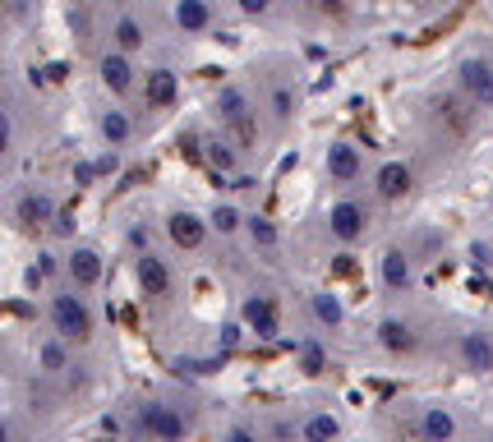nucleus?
Listing matches in <instances>:
<instances>
[{
	"label": "nucleus",
	"mask_w": 493,
	"mask_h": 442,
	"mask_svg": "<svg viewBox=\"0 0 493 442\" xmlns=\"http://www.w3.org/2000/svg\"><path fill=\"white\" fill-rule=\"evenodd\" d=\"M51 323L65 341H88L93 337V314L79 295H51Z\"/></svg>",
	"instance_id": "nucleus-1"
},
{
	"label": "nucleus",
	"mask_w": 493,
	"mask_h": 442,
	"mask_svg": "<svg viewBox=\"0 0 493 442\" xmlns=\"http://www.w3.org/2000/svg\"><path fill=\"white\" fill-rule=\"evenodd\" d=\"M138 428H144L153 442H180L185 437V415L176 406H162V401H148V406H138Z\"/></svg>",
	"instance_id": "nucleus-2"
},
{
	"label": "nucleus",
	"mask_w": 493,
	"mask_h": 442,
	"mask_svg": "<svg viewBox=\"0 0 493 442\" xmlns=\"http://www.w3.org/2000/svg\"><path fill=\"white\" fill-rule=\"evenodd\" d=\"M461 88L479 102V106H493V65L488 60H461Z\"/></svg>",
	"instance_id": "nucleus-3"
},
{
	"label": "nucleus",
	"mask_w": 493,
	"mask_h": 442,
	"mask_svg": "<svg viewBox=\"0 0 493 442\" xmlns=\"http://www.w3.org/2000/svg\"><path fill=\"white\" fill-rule=\"evenodd\" d=\"M240 314H245V323L258 337H277V300H272V295H249Z\"/></svg>",
	"instance_id": "nucleus-4"
},
{
	"label": "nucleus",
	"mask_w": 493,
	"mask_h": 442,
	"mask_svg": "<svg viewBox=\"0 0 493 442\" xmlns=\"http://www.w3.org/2000/svg\"><path fill=\"white\" fill-rule=\"evenodd\" d=\"M166 231H171V240H176L180 249H198L203 236H207V221L194 216V212H176V216L166 221Z\"/></svg>",
	"instance_id": "nucleus-5"
},
{
	"label": "nucleus",
	"mask_w": 493,
	"mask_h": 442,
	"mask_svg": "<svg viewBox=\"0 0 493 442\" xmlns=\"http://www.w3.org/2000/svg\"><path fill=\"white\" fill-rule=\"evenodd\" d=\"M332 236L337 240H360L365 236V207L360 203H337L332 207Z\"/></svg>",
	"instance_id": "nucleus-6"
},
{
	"label": "nucleus",
	"mask_w": 493,
	"mask_h": 442,
	"mask_svg": "<svg viewBox=\"0 0 493 442\" xmlns=\"http://www.w3.org/2000/svg\"><path fill=\"white\" fill-rule=\"evenodd\" d=\"M15 216L24 221V226H46V221H55V203L46 194H24L15 203Z\"/></svg>",
	"instance_id": "nucleus-7"
},
{
	"label": "nucleus",
	"mask_w": 493,
	"mask_h": 442,
	"mask_svg": "<svg viewBox=\"0 0 493 442\" xmlns=\"http://www.w3.org/2000/svg\"><path fill=\"white\" fill-rule=\"evenodd\" d=\"M138 286H144L148 295H166L171 290V267L162 258L144 254V258H138Z\"/></svg>",
	"instance_id": "nucleus-8"
},
{
	"label": "nucleus",
	"mask_w": 493,
	"mask_h": 442,
	"mask_svg": "<svg viewBox=\"0 0 493 442\" xmlns=\"http://www.w3.org/2000/svg\"><path fill=\"white\" fill-rule=\"evenodd\" d=\"M419 437H425V442H452L457 437V419L443 406H434V410H425V419H419Z\"/></svg>",
	"instance_id": "nucleus-9"
},
{
	"label": "nucleus",
	"mask_w": 493,
	"mask_h": 442,
	"mask_svg": "<svg viewBox=\"0 0 493 442\" xmlns=\"http://www.w3.org/2000/svg\"><path fill=\"white\" fill-rule=\"evenodd\" d=\"M327 171H332V180H356L360 176V153L350 143H332L327 147Z\"/></svg>",
	"instance_id": "nucleus-10"
},
{
	"label": "nucleus",
	"mask_w": 493,
	"mask_h": 442,
	"mask_svg": "<svg viewBox=\"0 0 493 442\" xmlns=\"http://www.w3.org/2000/svg\"><path fill=\"white\" fill-rule=\"evenodd\" d=\"M461 359H466V368H475V374H488L493 368V341L479 337V332L461 337Z\"/></svg>",
	"instance_id": "nucleus-11"
},
{
	"label": "nucleus",
	"mask_w": 493,
	"mask_h": 442,
	"mask_svg": "<svg viewBox=\"0 0 493 442\" xmlns=\"http://www.w3.org/2000/svg\"><path fill=\"white\" fill-rule=\"evenodd\" d=\"M102 84L111 88V93H129V84H134V69H129V55L125 51H116V55H106L102 60Z\"/></svg>",
	"instance_id": "nucleus-12"
},
{
	"label": "nucleus",
	"mask_w": 493,
	"mask_h": 442,
	"mask_svg": "<svg viewBox=\"0 0 493 442\" xmlns=\"http://www.w3.org/2000/svg\"><path fill=\"white\" fill-rule=\"evenodd\" d=\"M69 276L79 286H97L102 281V254L97 249H75L69 254Z\"/></svg>",
	"instance_id": "nucleus-13"
},
{
	"label": "nucleus",
	"mask_w": 493,
	"mask_h": 442,
	"mask_svg": "<svg viewBox=\"0 0 493 442\" xmlns=\"http://www.w3.org/2000/svg\"><path fill=\"white\" fill-rule=\"evenodd\" d=\"M406 189H410V166L387 162V166L378 171V194H383V198H401Z\"/></svg>",
	"instance_id": "nucleus-14"
},
{
	"label": "nucleus",
	"mask_w": 493,
	"mask_h": 442,
	"mask_svg": "<svg viewBox=\"0 0 493 442\" xmlns=\"http://www.w3.org/2000/svg\"><path fill=\"white\" fill-rule=\"evenodd\" d=\"M176 24H180L185 33H203L207 24H213V15H207L203 0H180V5H176Z\"/></svg>",
	"instance_id": "nucleus-15"
},
{
	"label": "nucleus",
	"mask_w": 493,
	"mask_h": 442,
	"mask_svg": "<svg viewBox=\"0 0 493 442\" xmlns=\"http://www.w3.org/2000/svg\"><path fill=\"white\" fill-rule=\"evenodd\" d=\"M176 88H180V84H176L171 69H153V74H148V102H153V106H171V102H176Z\"/></svg>",
	"instance_id": "nucleus-16"
},
{
	"label": "nucleus",
	"mask_w": 493,
	"mask_h": 442,
	"mask_svg": "<svg viewBox=\"0 0 493 442\" xmlns=\"http://www.w3.org/2000/svg\"><path fill=\"white\" fill-rule=\"evenodd\" d=\"M383 281H387L392 290H406V286H410V263H406L401 249H387V254H383Z\"/></svg>",
	"instance_id": "nucleus-17"
},
{
	"label": "nucleus",
	"mask_w": 493,
	"mask_h": 442,
	"mask_svg": "<svg viewBox=\"0 0 493 442\" xmlns=\"http://www.w3.org/2000/svg\"><path fill=\"white\" fill-rule=\"evenodd\" d=\"M378 341H383L387 350H410V346H415L410 327H406V323H397V318H383V323H378Z\"/></svg>",
	"instance_id": "nucleus-18"
},
{
	"label": "nucleus",
	"mask_w": 493,
	"mask_h": 442,
	"mask_svg": "<svg viewBox=\"0 0 493 442\" xmlns=\"http://www.w3.org/2000/svg\"><path fill=\"white\" fill-rule=\"evenodd\" d=\"M337 433H341V424H337L332 415H314V419H305V428H300L305 442H332Z\"/></svg>",
	"instance_id": "nucleus-19"
},
{
	"label": "nucleus",
	"mask_w": 493,
	"mask_h": 442,
	"mask_svg": "<svg viewBox=\"0 0 493 442\" xmlns=\"http://www.w3.org/2000/svg\"><path fill=\"white\" fill-rule=\"evenodd\" d=\"M309 305H314V318H318V323H327V327L341 323V305H337V295H314Z\"/></svg>",
	"instance_id": "nucleus-20"
},
{
	"label": "nucleus",
	"mask_w": 493,
	"mask_h": 442,
	"mask_svg": "<svg viewBox=\"0 0 493 442\" xmlns=\"http://www.w3.org/2000/svg\"><path fill=\"white\" fill-rule=\"evenodd\" d=\"M102 134H106V143H125L129 138V116L125 111H106L102 116Z\"/></svg>",
	"instance_id": "nucleus-21"
},
{
	"label": "nucleus",
	"mask_w": 493,
	"mask_h": 442,
	"mask_svg": "<svg viewBox=\"0 0 493 442\" xmlns=\"http://www.w3.org/2000/svg\"><path fill=\"white\" fill-rule=\"evenodd\" d=\"M116 42H120V51H138V46H144V28H138L134 19H120L116 24Z\"/></svg>",
	"instance_id": "nucleus-22"
},
{
	"label": "nucleus",
	"mask_w": 493,
	"mask_h": 442,
	"mask_svg": "<svg viewBox=\"0 0 493 442\" xmlns=\"http://www.w3.org/2000/svg\"><path fill=\"white\" fill-rule=\"evenodd\" d=\"M213 226H217L222 236H236V231H240V212H236V207H217V212H213Z\"/></svg>",
	"instance_id": "nucleus-23"
},
{
	"label": "nucleus",
	"mask_w": 493,
	"mask_h": 442,
	"mask_svg": "<svg viewBox=\"0 0 493 442\" xmlns=\"http://www.w3.org/2000/svg\"><path fill=\"white\" fill-rule=\"evenodd\" d=\"M249 236L258 240V245H277V226L267 216H249Z\"/></svg>",
	"instance_id": "nucleus-24"
},
{
	"label": "nucleus",
	"mask_w": 493,
	"mask_h": 442,
	"mask_svg": "<svg viewBox=\"0 0 493 442\" xmlns=\"http://www.w3.org/2000/svg\"><path fill=\"white\" fill-rule=\"evenodd\" d=\"M217 106H222V116H226V120H245V97H240L236 88H226Z\"/></svg>",
	"instance_id": "nucleus-25"
},
{
	"label": "nucleus",
	"mask_w": 493,
	"mask_h": 442,
	"mask_svg": "<svg viewBox=\"0 0 493 442\" xmlns=\"http://www.w3.org/2000/svg\"><path fill=\"white\" fill-rule=\"evenodd\" d=\"M207 162H213L217 171H231L236 166V153H231L226 143H207Z\"/></svg>",
	"instance_id": "nucleus-26"
},
{
	"label": "nucleus",
	"mask_w": 493,
	"mask_h": 442,
	"mask_svg": "<svg viewBox=\"0 0 493 442\" xmlns=\"http://www.w3.org/2000/svg\"><path fill=\"white\" fill-rule=\"evenodd\" d=\"M300 364H305V374H323V364H327L323 346H314V341H309V346L300 350Z\"/></svg>",
	"instance_id": "nucleus-27"
},
{
	"label": "nucleus",
	"mask_w": 493,
	"mask_h": 442,
	"mask_svg": "<svg viewBox=\"0 0 493 442\" xmlns=\"http://www.w3.org/2000/svg\"><path fill=\"white\" fill-rule=\"evenodd\" d=\"M42 368H51V374H60V368H65V350H60L55 341L42 346Z\"/></svg>",
	"instance_id": "nucleus-28"
},
{
	"label": "nucleus",
	"mask_w": 493,
	"mask_h": 442,
	"mask_svg": "<svg viewBox=\"0 0 493 442\" xmlns=\"http://www.w3.org/2000/svg\"><path fill=\"white\" fill-rule=\"evenodd\" d=\"M291 106H296L291 88H277V93H272V111H277V116H291Z\"/></svg>",
	"instance_id": "nucleus-29"
},
{
	"label": "nucleus",
	"mask_w": 493,
	"mask_h": 442,
	"mask_svg": "<svg viewBox=\"0 0 493 442\" xmlns=\"http://www.w3.org/2000/svg\"><path fill=\"white\" fill-rule=\"evenodd\" d=\"M10 138H15V129H10V116H5V111H0V157H5V153H10Z\"/></svg>",
	"instance_id": "nucleus-30"
},
{
	"label": "nucleus",
	"mask_w": 493,
	"mask_h": 442,
	"mask_svg": "<svg viewBox=\"0 0 493 442\" xmlns=\"http://www.w3.org/2000/svg\"><path fill=\"white\" fill-rule=\"evenodd\" d=\"M240 10H249V15H263V10H267V0H240Z\"/></svg>",
	"instance_id": "nucleus-31"
},
{
	"label": "nucleus",
	"mask_w": 493,
	"mask_h": 442,
	"mask_svg": "<svg viewBox=\"0 0 493 442\" xmlns=\"http://www.w3.org/2000/svg\"><path fill=\"white\" fill-rule=\"evenodd\" d=\"M226 442H254V433H245V428H236V433H231Z\"/></svg>",
	"instance_id": "nucleus-32"
},
{
	"label": "nucleus",
	"mask_w": 493,
	"mask_h": 442,
	"mask_svg": "<svg viewBox=\"0 0 493 442\" xmlns=\"http://www.w3.org/2000/svg\"><path fill=\"white\" fill-rule=\"evenodd\" d=\"M323 10H346V0H318Z\"/></svg>",
	"instance_id": "nucleus-33"
},
{
	"label": "nucleus",
	"mask_w": 493,
	"mask_h": 442,
	"mask_svg": "<svg viewBox=\"0 0 493 442\" xmlns=\"http://www.w3.org/2000/svg\"><path fill=\"white\" fill-rule=\"evenodd\" d=\"M0 442H10V428H5V419H0Z\"/></svg>",
	"instance_id": "nucleus-34"
}]
</instances>
